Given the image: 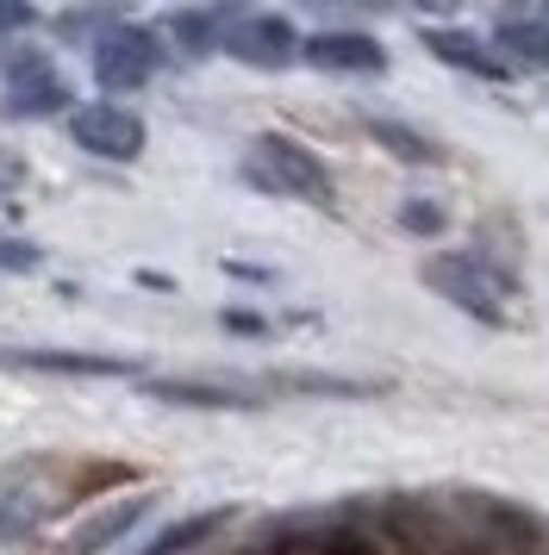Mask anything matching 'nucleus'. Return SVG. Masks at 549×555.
<instances>
[{"instance_id":"f257e3e1","label":"nucleus","mask_w":549,"mask_h":555,"mask_svg":"<svg viewBox=\"0 0 549 555\" xmlns=\"http://www.w3.org/2000/svg\"><path fill=\"white\" fill-rule=\"evenodd\" d=\"M244 176L269 194H294V201H312V206H331V176L319 169V156L288 144V138H256Z\"/></svg>"},{"instance_id":"f03ea898","label":"nucleus","mask_w":549,"mask_h":555,"mask_svg":"<svg viewBox=\"0 0 549 555\" xmlns=\"http://www.w3.org/2000/svg\"><path fill=\"white\" fill-rule=\"evenodd\" d=\"M156 63H163V51H156V38H150L144 26H113V31H100V44H94V76H100V88L131 94V88H144V81L156 76Z\"/></svg>"},{"instance_id":"7ed1b4c3","label":"nucleus","mask_w":549,"mask_h":555,"mask_svg":"<svg viewBox=\"0 0 549 555\" xmlns=\"http://www.w3.org/2000/svg\"><path fill=\"white\" fill-rule=\"evenodd\" d=\"M0 76H7V106H13L20 119H50V113L69 106L63 76H56L50 56H38V51H7L0 56Z\"/></svg>"},{"instance_id":"20e7f679","label":"nucleus","mask_w":549,"mask_h":555,"mask_svg":"<svg viewBox=\"0 0 549 555\" xmlns=\"http://www.w3.org/2000/svg\"><path fill=\"white\" fill-rule=\"evenodd\" d=\"M75 131V144L88 156H106V163H131V156L144 151V119L138 113H125V106L113 101H94V106H81L69 119Z\"/></svg>"},{"instance_id":"39448f33","label":"nucleus","mask_w":549,"mask_h":555,"mask_svg":"<svg viewBox=\"0 0 549 555\" xmlns=\"http://www.w3.org/2000/svg\"><path fill=\"white\" fill-rule=\"evenodd\" d=\"M424 281H431L437 294H449V300L462 306V312L487 319V325H499V319H506V306H499V287L481 275V269H474L469 256H437V262L424 269Z\"/></svg>"},{"instance_id":"423d86ee","label":"nucleus","mask_w":549,"mask_h":555,"mask_svg":"<svg viewBox=\"0 0 549 555\" xmlns=\"http://www.w3.org/2000/svg\"><path fill=\"white\" fill-rule=\"evenodd\" d=\"M225 51L256 63V69H281V63H294L299 56V38L288 20H274V13H256V20H238L231 38H225Z\"/></svg>"},{"instance_id":"0eeeda50","label":"nucleus","mask_w":549,"mask_h":555,"mask_svg":"<svg viewBox=\"0 0 549 555\" xmlns=\"http://www.w3.org/2000/svg\"><path fill=\"white\" fill-rule=\"evenodd\" d=\"M299 51H306V63H319V69H349V76H374V69L387 63V51H381L374 38H362V31H319V38H306Z\"/></svg>"},{"instance_id":"6e6552de","label":"nucleus","mask_w":549,"mask_h":555,"mask_svg":"<svg viewBox=\"0 0 549 555\" xmlns=\"http://www.w3.org/2000/svg\"><path fill=\"white\" fill-rule=\"evenodd\" d=\"M381 530H387V543L406 550V555H431L437 550V518H431L419 500H387L381 505Z\"/></svg>"},{"instance_id":"1a4fd4ad","label":"nucleus","mask_w":549,"mask_h":555,"mask_svg":"<svg viewBox=\"0 0 549 555\" xmlns=\"http://www.w3.org/2000/svg\"><path fill=\"white\" fill-rule=\"evenodd\" d=\"M144 505H150V500H119V505H106V512H94V518H88V525L69 537V555H100V550H113L125 530L144 518Z\"/></svg>"},{"instance_id":"9d476101","label":"nucleus","mask_w":549,"mask_h":555,"mask_svg":"<svg viewBox=\"0 0 549 555\" xmlns=\"http://www.w3.org/2000/svg\"><path fill=\"white\" fill-rule=\"evenodd\" d=\"M0 362H13V369H50V375H119L113 356H88V350H0Z\"/></svg>"},{"instance_id":"9b49d317","label":"nucleus","mask_w":549,"mask_h":555,"mask_svg":"<svg viewBox=\"0 0 549 555\" xmlns=\"http://www.w3.org/2000/svg\"><path fill=\"white\" fill-rule=\"evenodd\" d=\"M225 518H231V512H194V518H181V525L163 530L144 555H188V550H200L206 537H219V530H225Z\"/></svg>"},{"instance_id":"f8f14e48","label":"nucleus","mask_w":549,"mask_h":555,"mask_svg":"<svg viewBox=\"0 0 549 555\" xmlns=\"http://www.w3.org/2000/svg\"><path fill=\"white\" fill-rule=\"evenodd\" d=\"M150 393L175 405H244V393L219 387V380H150Z\"/></svg>"},{"instance_id":"ddd939ff","label":"nucleus","mask_w":549,"mask_h":555,"mask_svg":"<svg viewBox=\"0 0 549 555\" xmlns=\"http://www.w3.org/2000/svg\"><path fill=\"white\" fill-rule=\"evenodd\" d=\"M431 51L444 56V63H462V69H474V76H506V63H494V56L481 51L469 31H431Z\"/></svg>"},{"instance_id":"4468645a","label":"nucleus","mask_w":549,"mask_h":555,"mask_svg":"<svg viewBox=\"0 0 549 555\" xmlns=\"http://www.w3.org/2000/svg\"><path fill=\"white\" fill-rule=\"evenodd\" d=\"M499 51H512V63H524V69H544L549 63V26L537 20V26H499Z\"/></svg>"},{"instance_id":"2eb2a0df","label":"nucleus","mask_w":549,"mask_h":555,"mask_svg":"<svg viewBox=\"0 0 549 555\" xmlns=\"http://www.w3.org/2000/svg\"><path fill=\"white\" fill-rule=\"evenodd\" d=\"M219 26H225L219 13H175L169 20V31L188 44V51H213V44H219Z\"/></svg>"},{"instance_id":"dca6fc26","label":"nucleus","mask_w":549,"mask_h":555,"mask_svg":"<svg viewBox=\"0 0 549 555\" xmlns=\"http://www.w3.org/2000/svg\"><path fill=\"white\" fill-rule=\"evenodd\" d=\"M374 138H381V144H394L399 156H412V163H424V156H431V144H424L419 131L394 126V119H374Z\"/></svg>"},{"instance_id":"f3484780","label":"nucleus","mask_w":549,"mask_h":555,"mask_svg":"<svg viewBox=\"0 0 549 555\" xmlns=\"http://www.w3.org/2000/svg\"><path fill=\"white\" fill-rule=\"evenodd\" d=\"M306 555H381V550H374L362 530H331V537H319Z\"/></svg>"},{"instance_id":"a211bd4d","label":"nucleus","mask_w":549,"mask_h":555,"mask_svg":"<svg viewBox=\"0 0 549 555\" xmlns=\"http://www.w3.org/2000/svg\"><path fill=\"white\" fill-rule=\"evenodd\" d=\"M399 225H406V231H437V225H444V212H437L431 201H412L406 212H399Z\"/></svg>"},{"instance_id":"6ab92c4d","label":"nucleus","mask_w":549,"mask_h":555,"mask_svg":"<svg viewBox=\"0 0 549 555\" xmlns=\"http://www.w3.org/2000/svg\"><path fill=\"white\" fill-rule=\"evenodd\" d=\"M31 262H38L31 244H0V269H31Z\"/></svg>"},{"instance_id":"aec40b11","label":"nucleus","mask_w":549,"mask_h":555,"mask_svg":"<svg viewBox=\"0 0 549 555\" xmlns=\"http://www.w3.org/2000/svg\"><path fill=\"white\" fill-rule=\"evenodd\" d=\"M25 20H31V13H25V7H0V31H13V26H25Z\"/></svg>"}]
</instances>
